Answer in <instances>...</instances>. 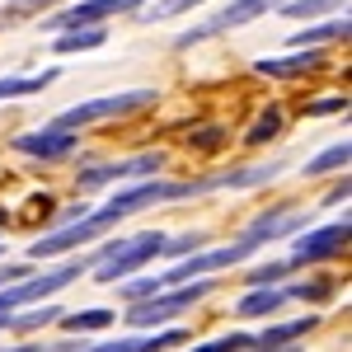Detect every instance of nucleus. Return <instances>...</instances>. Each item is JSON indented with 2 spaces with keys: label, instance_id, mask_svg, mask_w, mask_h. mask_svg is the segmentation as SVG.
Wrapping results in <instances>:
<instances>
[{
  "label": "nucleus",
  "instance_id": "9d476101",
  "mask_svg": "<svg viewBox=\"0 0 352 352\" xmlns=\"http://www.w3.org/2000/svg\"><path fill=\"white\" fill-rule=\"evenodd\" d=\"M315 66H324V52L320 47H296L292 56H263V61H254V71L258 76H272V80H296V76L315 71Z\"/></svg>",
  "mask_w": 352,
  "mask_h": 352
},
{
  "label": "nucleus",
  "instance_id": "c756f323",
  "mask_svg": "<svg viewBox=\"0 0 352 352\" xmlns=\"http://www.w3.org/2000/svg\"><path fill=\"white\" fill-rule=\"evenodd\" d=\"M258 352H292V348H258Z\"/></svg>",
  "mask_w": 352,
  "mask_h": 352
},
{
  "label": "nucleus",
  "instance_id": "f8f14e48",
  "mask_svg": "<svg viewBox=\"0 0 352 352\" xmlns=\"http://www.w3.org/2000/svg\"><path fill=\"white\" fill-rule=\"evenodd\" d=\"M305 226V212H268V217H258L244 235L249 240H258V244H268V240H282V235H292V230H300Z\"/></svg>",
  "mask_w": 352,
  "mask_h": 352
},
{
  "label": "nucleus",
  "instance_id": "b1692460",
  "mask_svg": "<svg viewBox=\"0 0 352 352\" xmlns=\"http://www.w3.org/2000/svg\"><path fill=\"white\" fill-rule=\"evenodd\" d=\"M192 5H202V0H155L151 10H146V24H155V19H174V14H184Z\"/></svg>",
  "mask_w": 352,
  "mask_h": 352
},
{
  "label": "nucleus",
  "instance_id": "1a4fd4ad",
  "mask_svg": "<svg viewBox=\"0 0 352 352\" xmlns=\"http://www.w3.org/2000/svg\"><path fill=\"white\" fill-rule=\"evenodd\" d=\"M164 169V155H136V160H122V164H99V169H85L80 174V192H94L113 184V179H141V174H160Z\"/></svg>",
  "mask_w": 352,
  "mask_h": 352
},
{
  "label": "nucleus",
  "instance_id": "6ab92c4d",
  "mask_svg": "<svg viewBox=\"0 0 352 352\" xmlns=\"http://www.w3.org/2000/svg\"><path fill=\"white\" fill-rule=\"evenodd\" d=\"M348 160H352V146H348V141H338V146L320 151L315 160L305 164V179H315V174H329V169H348Z\"/></svg>",
  "mask_w": 352,
  "mask_h": 352
},
{
  "label": "nucleus",
  "instance_id": "0eeeda50",
  "mask_svg": "<svg viewBox=\"0 0 352 352\" xmlns=\"http://www.w3.org/2000/svg\"><path fill=\"white\" fill-rule=\"evenodd\" d=\"M127 10H141V0H76L66 10H56L47 28H80V24H99V19H113V14H127Z\"/></svg>",
  "mask_w": 352,
  "mask_h": 352
},
{
  "label": "nucleus",
  "instance_id": "dca6fc26",
  "mask_svg": "<svg viewBox=\"0 0 352 352\" xmlns=\"http://www.w3.org/2000/svg\"><path fill=\"white\" fill-rule=\"evenodd\" d=\"M352 24L348 14H338V19H329V24H315V28H300L296 38H292V47H320V43H333V38H348Z\"/></svg>",
  "mask_w": 352,
  "mask_h": 352
},
{
  "label": "nucleus",
  "instance_id": "423d86ee",
  "mask_svg": "<svg viewBox=\"0 0 352 352\" xmlns=\"http://www.w3.org/2000/svg\"><path fill=\"white\" fill-rule=\"evenodd\" d=\"M352 240V226L348 221H333V226H320V230H310V235H300L292 244V254H287V268H310V263H324L333 254H343Z\"/></svg>",
  "mask_w": 352,
  "mask_h": 352
},
{
  "label": "nucleus",
  "instance_id": "cd10ccee",
  "mask_svg": "<svg viewBox=\"0 0 352 352\" xmlns=\"http://www.w3.org/2000/svg\"><path fill=\"white\" fill-rule=\"evenodd\" d=\"M282 272H287V263H268V268H254V277H249V282H254V287H268V282H277Z\"/></svg>",
  "mask_w": 352,
  "mask_h": 352
},
{
  "label": "nucleus",
  "instance_id": "393cba45",
  "mask_svg": "<svg viewBox=\"0 0 352 352\" xmlns=\"http://www.w3.org/2000/svg\"><path fill=\"white\" fill-rule=\"evenodd\" d=\"M221 136H226L221 127H197V132H188L184 141H188V146H197V151H217V146H221Z\"/></svg>",
  "mask_w": 352,
  "mask_h": 352
},
{
  "label": "nucleus",
  "instance_id": "9b49d317",
  "mask_svg": "<svg viewBox=\"0 0 352 352\" xmlns=\"http://www.w3.org/2000/svg\"><path fill=\"white\" fill-rule=\"evenodd\" d=\"M184 338H188V329H164V333L113 338V343H99V348H71V352H164V348H179Z\"/></svg>",
  "mask_w": 352,
  "mask_h": 352
},
{
  "label": "nucleus",
  "instance_id": "a878e982",
  "mask_svg": "<svg viewBox=\"0 0 352 352\" xmlns=\"http://www.w3.org/2000/svg\"><path fill=\"white\" fill-rule=\"evenodd\" d=\"M160 292V277H136L132 287H122V300H141V296H155Z\"/></svg>",
  "mask_w": 352,
  "mask_h": 352
},
{
  "label": "nucleus",
  "instance_id": "6e6552de",
  "mask_svg": "<svg viewBox=\"0 0 352 352\" xmlns=\"http://www.w3.org/2000/svg\"><path fill=\"white\" fill-rule=\"evenodd\" d=\"M76 127H47V132H24V136H14V151L19 155H33V160H66L71 151H76Z\"/></svg>",
  "mask_w": 352,
  "mask_h": 352
},
{
  "label": "nucleus",
  "instance_id": "ddd939ff",
  "mask_svg": "<svg viewBox=\"0 0 352 352\" xmlns=\"http://www.w3.org/2000/svg\"><path fill=\"white\" fill-rule=\"evenodd\" d=\"M282 305H287V292H277L268 282V287H254L249 296L235 300V315H240V320H254V315H272V310H282Z\"/></svg>",
  "mask_w": 352,
  "mask_h": 352
},
{
  "label": "nucleus",
  "instance_id": "bb28decb",
  "mask_svg": "<svg viewBox=\"0 0 352 352\" xmlns=\"http://www.w3.org/2000/svg\"><path fill=\"white\" fill-rule=\"evenodd\" d=\"M338 109H348V99H343V94H324V99L305 104V113H310V118H320V113H338Z\"/></svg>",
  "mask_w": 352,
  "mask_h": 352
},
{
  "label": "nucleus",
  "instance_id": "412c9836",
  "mask_svg": "<svg viewBox=\"0 0 352 352\" xmlns=\"http://www.w3.org/2000/svg\"><path fill=\"white\" fill-rule=\"evenodd\" d=\"M277 132H282V113L268 109L258 122H254V127H249V136H244V141H249V146H263V141H272Z\"/></svg>",
  "mask_w": 352,
  "mask_h": 352
},
{
  "label": "nucleus",
  "instance_id": "aec40b11",
  "mask_svg": "<svg viewBox=\"0 0 352 352\" xmlns=\"http://www.w3.org/2000/svg\"><path fill=\"white\" fill-rule=\"evenodd\" d=\"M348 0H282L277 10L287 19H315V14H329V10H343Z\"/></svg>",
  "mask_w": 352,
  "mask_h": 352
},
{
  "label": "nucleus",
  "instance_id": "f3484780",
  "mask_svg": "<svg viewBox=\"0 0 352 352\" xmlns=\"http://www.w3.org/2000/svg\"><path fill=\"white\" fill-rule=\"evenodd\" d=\"M61 71H43V76H0V99H24V94H43Z\"/></svg>",
  "mask_w": 352,
  "mask_h": 352
},
{
  "label": "nucleus",
  "instance_id": "7ed1b4c3",
  "mask_svg": "<svg viewBox=\"0 0 352 352\" xmlns=\"http://www.w3.org/2000/svg\"><path fill=\"white\" fill-rule=\"evenodd\" d=\"M263 244L258 240H235L226 244V249H207V254H188L184 263H174V268L160 277V287H179V282H192V277H202V272H217V268H235V263H244V258H254Z\"/></svg>",
  "mask_w": 352,
  "mask_h": 352
},
{
  "label": "nucleus",
  "instance_id": "39448f33",
  "mask_svg": "<svg viewBox=\"0 0 352 352\" xmlns=\"http://www.w3.org/2000/svg\"><path fill=\"white\" fill-rule=\"evenodd\" d=\"M282 0H230L221 14H212L207 24L188 28V33H179V43L174 47H192V43H207V38H217V33H226V28H240V24H254L258 14H268V10H277Z\"/></svg>",
  "mask_w": 352,
  "mask_h": 352
},
{
  "label": "nucleus",
  "instance_id": "f257e3e1",
  "mask_svg": "<svg viewBox=\"0 0 352 352\" xmlns=\"http://www.w3.org/2000/svg\"><path fill=\"white\" fill-rule=\"evenodd\" d=\"M164 230H141V235H132V240H118V244H104L99 249V263H94V277L99 282H118V277H127V272H136L141 263H151L155 254L164 249Z\"/></svg>",
  "mask_w": 352,
  "mask_h": 352
},
{
  "label": "nucleus",
  "instance_id": "f03ea898",
  "mask_svg": "<svg viewBox=\"0 0 352 352\" xmlns=\"http://www.w3.org/2000/svg\"><path fill=\"white\" fill-rule=\"evenodd\" d=\"M207 292H212V287H207V282H197V277H192V287H179V292L160 287L155 296L127 300V324H136V329H155V324H164V320H174V315H184L188 305H197V300L207 296Z\"/></svg>",
  "mask_w": 352,
  "mask_h": 352
},
{
  "label": "nucleus",
  "instance_id": "7c9ffc66",
  "mask_svg": "<svg viewBox=\"0 0 352 352\" xmlns=\"http://www.w3.org/2000/svg\"><path fill=\"white\" fill-rule=\"evenodd\" d=\"M0 230H5V212H0Z\"/></svg>",
  "mask_w": 352,
  "mask_h": 352
},
{
  "label": "nucleus",
  "instance_id": "5701e85b",
  "mask_svg": "<svg viewBox=\"0 0 352 352\" xmlns=\"http://www.w3.org/2000/svg\"><path fill=\"white\" fill-rule=\"evenodd\" d=\"M244 348H254V333H226V338H212V343L188 348V352H244Z\"/></svg>",
  "mask_w": 352,
  "mask_h": 352
},
{
  "label": "nucleus",
  "instance_id": "4468645a",
  "mask_svg": "<svg viewBox=\"0 0 352 352\" xmlns=\"http://www.w3.org/2000/svg\"><path fill=\"white\" fill-rule=\"evenodd\" d=\"M109 43V33L99 24H80V28H61L56 33V52H94V47H104Z\"/></svg>",
  "mask_w": 352,
  "mask_h": 352
},
{
  "label": "nucleus",
  "instance_id": "2eb2a0df",
  "mask_svg": "<svg viewBox=\"0 0 352 352\" xmlns=\"http://www.w3.org/2000/svg\"><path fill=\"white\" fill-rule=\"evenodd\" d=\"M320 324L315 315H305V320H292V324H272V329H263L258 338H254V348H287L292 338H305L310 329Z\"/></svg>",
  "mask_w": 352,
  "mask_h": 352
},
{
  "label": "nucleus",
  "instance_id": "4be33fe9",
  "mask_svg": "<svg viewBox=\"0 0 352 352\" xmlns=\"http://www.w3.org/2000/svg\"><path fill=\"white\" fill-rule=\"evenodd\" d=\"M329 300L333 296V282L329 277H310V282H300V287H287V300Z\"/></svg>",
  "mask_w": 352,
  "mask_h": 352
},
{
  "label": "nucleus",
  "instance_id": "c85d7f7f",
  "mask_svg": "<svg viewBox=\"0 0 352 352\" xmlns=\"http://www.w3.org/2000/svg\"><path fill=\"white\" fill-rule=\"evenodd\" d=\"M47 5H56V0H19V10H47Z\"/></svg>",
  "mask_w": 352,
  "mask_h": 352
},
{
  "label": "nucleus",
  "instance_id": "a211bd4d",
  "mask_svg": "<svg viewBox=\"0 0 352 352\" xmlns=\"http://www.w3.org/2000/svg\"><path fill=\"white\" fill-rule=\"evenodd\" d=\"M56 320H61V315H56ZM61 324L71 329V333H99V329L118 324V315H113V310H76V315H66Z\"/></svg>",
  "mask_w": 352,
  "mask_h": 352
},
{
  "label": "nucleus",
  "instance_id": "20e7f679",
  "mask_svg": "<svg viewBox=\"0 0 352 352\" xmlns=\"http://www.w3.org/2000/svg\"><path fill=\"white\" fill-rule=\"evenodd\" d=\"M155 104V89H132V94H109V99H85L76 109H66L56 122L61 127H89V122H109V118H127V113Z\"/></svg>",
  "mask_w": 352,
  "mask_h": 352
}]
</instances>
